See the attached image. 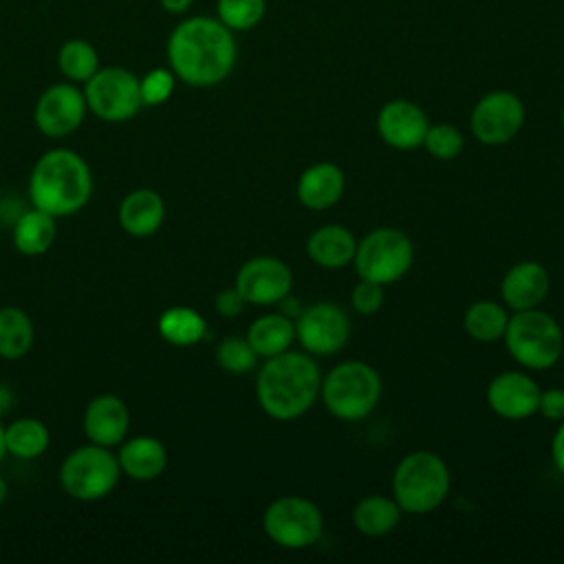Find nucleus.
Here are the masks:
<instances>
[{"mask_svg":"<svg viewBox=\"0 0 564 564\" xmlns=\"http://www.w3.org/2000/svg\"><path fill=\"white\" fill-rule=\"evenodd\" d=\"M165 57L178 82L194 88H209L231 75L238 46L234 31L218 18L189 15L170 31Z\"/></svg>","mask_w":564,"mask_h":564,"instance_id":"f257e3e1","label":"nucleus"},{"mask_svg":"<svg viewBox=\"0 0 564 564\" xmlns=\"http://www.w3.org/2000/svg\"><path fill=\"white\" fill-rule=\"evenodd\" d=\"M322 377L306 352L284 350L269 357L256 379L260 408L278 421H293L308 412L319 394Z\"/></svg>","mask_w":564,"mask_h":564,"instance_id":"f03ea898","label":"nucleus"},{"mask_svg":"<svg viewBox=\"0 0 564 564\" xmlns=\"http://www.w3.org/2000/svg\"><path fill=\"white\" fill-rule=\"evenodd\" d=\"M26 189L33 207L55 218L73 216L90 200L93 172L75 150L53 148L35 161Z\"/></svg>","mask_w":564,"mask_h":564,"instance_id":"7ed1b4c3","label":"nucleus"},{"mask_svg":"<svg viewBox=\"0 0 564 564\" xmlns=\"http://www.w3.org/2000/svg\"><path fill=\"white\" fill-rule=\"evenodd\" d=\"M452 476L445 460L427 449L401 458L392 476V494L401 511L423 516L438 509L449 494Z\"/></svg>","mask_w":564,"mask_h":564,"instance_id":"20e7f679","label":"nucleus"},{"mask_svg":"<svg viewBox=\"0 0 564 564\" xmlns=\"http://www.w3.org/2000/svg\"><path fill=\"white\" fill-rule=\"evenodd\" d=\"M502 337L511 357L531 370L551 368L564 350L560 324L540 308L516 311V315L509 317Z\"/></svg>","mask_w":564,"mask_h":564,"instance_id":"39448f33","label":"nucleus"},{"mask_svg":"<svg viewBox=\"0 0 564 564\" xmlns=\"http://www.w3.org/2000/svg\"><path fill=\"white\" fill-rule=\"evenodd\" d=\"M322 399L326 410L341 421L368 416L381 399L379 372L364 361H344L322 379Z\"/></svg>","mask_w":564,"mask_h":564,"instance_id":"423d86ee","label":"nucleus"},{"mask_svg":"<svg viewBox=\"0 0 564 564\" xmlns=\"http://www.w3.org/2000/svg\"><path fill=\"white\" fill-rule=\"evenodd\" d=\"M121 478L117 454L110 447L86 443L73 449L59 465L62 489L82 502H95L115 491Z\"/></svg>","mask_w":564,"mask_h":564,"instance_id":"0eeeda50","label":"nucleus"},{"mask_svg":"<svg viewBox=\"0 0 564 564\" xmlns=\"http://www.w3.org/2000/svg\"><path fill=\"white\" fill-rule=\"evenodd\" d=\"M352 262L361 280L386 286L410 271L414 262V245L401 229L379 227L357 242Z\"/></svg>","mask_w":564,"mask_h":564,"instance_id":"6e6552de","label":"nucleus"},{"mask_svg":"<svg viewBox=\"0 0 564 564\" xmlns=\"http://www.w3.org/2000/svg\"><path fill=\"white\" fill-rule=\"evenodd\" d=\"M82 88L88 112L108 123L128 121L143 108L139 77L123 66H99Z\"/></svg>","mask_w":564,"mask_h":564,"instance_id":"1a4fd4ad","label":"nucleus"},{"mask_svg":"<svg viewBox=\"0 0 564 564\" xmlns=\"http://www.w3.org/2000/svg\"><path fill=\"white\" fill-rule=\"evenodd\" d=\"M262 529L282 549H306L319 540L324 516L308 498L280 496L264 509Z\"/></svg>","mask_w":564,"mask_h":564,"instance_id":"9d476101","label":"nucleus"},{"mask_svg":"<svg viewBox=\"0 0 564 564\" xmlns=\"http://www.w3.org/2000/svg\"><path fill=\"white\" fill-rule=\"evenodd\" d=\"M88 106L84 88L73 82H57L46 86L33 108L35 128L51 139H64L73 134L86 119Z\"/></svg>","mask_w":564,"mask_h":564,"instance_id":"9b49d317","label":"nucleus"},{"mask_svg":"<svg viewBox=\"0 0 564 564\" xmlns=\"http://www.w3.org/2000/svg\"><path fill=\"white\" fill-rule=\"evenodd\" d=\"M469 123L480 143L505 145L524 123V104L511 90H491L476 101Z\"/></svg>","mask_w":564,"mask_h":564,"instance_id":"f8f14e48","label":"nucleus"},{"mask_svg":"<svg viewBox=\"0 0 564 564\" xmlns=\"http://www.w3.org/2000/svg\"><path fill=\"white\" fill-rule=\"evenodd\" d=\"M350 335V319L333 302H317L297 313L295 337L311 355H335Z\"/></svg>","mask_w":564,"mask_h":564,"instance_id":"ddd939ff","label":"nucleus"},{"mask_svg":"<svg viewBox=\"0 0 564 564\" xmlns=\"http://www.w3.org/2000/svg\"><path fill=\"white\" fill-rule=\"evenodd\" d=\"M234 286L247 304L271 306L289 297L293 273L280 258L256 256L238 269Z\"/></svg>","mask_w":564,"mask_h":564,"instance_id":"4468645a","label":"nucleus"},{"mask_svg":"<svg viewBox=\"0 0 564 564\" xmlns=\"http://www.w3.org/2000/svg\"><path fill=\"white\" fill-rule=\"evenodd\" d=\"M430 121L423 108L410 99H392L377 115L379 137L394 150H414L423 145Z\"/></svg>","mask_w":564,"mask_h":564,"instance_id":"2eb2a0df","label":"nucleus"},{"mask_svg":"<svg viewBox=\"0 0 564 564\" xmlns=\"http://www.w3.org/2000/svg\"><path fill=\"white\" fill-rule=\"evenodd\" d=\"M540 386L524 372H500L487 388L489 408L509 421L529 419L538 412Z\"/></svg>","mask_w":564,"mask_h":564,"instance_id":"dca6fc26","label":"nucleus"},{"mask_svg":"<svg viewBox=\"0 0 564 564\" xmlns=\"http://www.w3.org/2000/svg\"><path fill=\"white\" fill-rule=\"evenodd\" d=\"M84 434L90 443L117 447L130 430V410L117 394H99L84 410Z\"/></svg>","mask_w":564,"mask_h":564,"instance_id":"f3484780","label":"nucleus"},{"mask_svg":"<svg viewBox=\"0 0 564 564\" xmlns=\"http://www.w3.org/2000/svg\"><path fill=\"white\" fill-rule=\"evenodd\" d=\"M549 286V271L535 260H522L505 273L500 282V295L509 308L527 311L538 308L544 302Z\"/></svg>","mask_w":564,"mask_h":564,"instance_id":"a211bd4d","label":"nucleus"},{"mask_svg":"<svg viewBox=\"0 0 564 564\" xmlns=\"http://www.w3.org/2000/svg\"><path fill=\"white\" fill-rule=\"evenodd\" d=\"M119 227L134 238L154 236L165 220V203L159 192L139 187L128 192L117 209Z\"/></svg>","mask_w":564,"mask_h":564,"instance_id":"6ab92c4d","label":"nucleus"},{"mask_svg":"<svg viewBox=\"0 0 564 564\" xmlns=\"http://www.w3.org/2000/svg\"><path fill=\"white\" fill-rule=\"evenodd\" d=\"M117 460L121 474L137 482H150L159 478L167 467V449L156 436H132L119 443Z\"/></svg>","mask_w":564,"mask_h":564,"instance_id":"aec40b11","label":"nucleus"},{"mask_svg":"<svg viewBox=\"0 0 564 564\" xmlns=\"http://www.w3.org/2000/svg\"><path fill=\"white\" fill-rule=\"evenodd\" d=\"M346 189V176L335 163H315L297 178V198L306 209L322 212L333 207Z\"/></svg>","mask_w":564,"mask_h":564,"instance_id":"412c9836","label":"nucleus"},{"mask_svg":"<svg viewBox=\"0 0 564 564\" xmlns=\"http://www.w3.org/2000/svg\"><path fill=\"white\" fill-rule=\"evenodd\" d=\"M357 240L344 225H322L306 240L308 258L322 269H341L352 262Z\"/></svg>","mask_w":564,"mask_h":564,"instance_id":"4be33fe9","label":"nucleus"},{"mask_svg":"<svg viewBox=\"0 0 564 564\" xmlns=\"http://www.w3.org/2000/svg\"><path fill=\"white\" fill-rule=\"evenodd\" d=\"M57 236V225H55V216L31 207L26 212H22L13 225L11 238H13V247L22 253V256H42L53 247V240Z\"/></svg>","mask_w":564,"mask_h":564,"instance_id":"5701e85b","label":"nucleus"},{"mask_svg":"<svg viewBox=\"0 0 564 564\" xmlns=\"http://www.w3.org/2000/svg\"><path fill=\"white\" fill-rule=\"evenodd\" d=\"M295 339V324L282 313H269L253 319L247 328V341L258 357H275L291 348Z\"/></svg>","mask_w":564,"mask_h":564,"instance_id":"b1692460","label":"nucleus"},{"mask_svg":"<svg viewBox=\"0 0 564 564\" xmlns=\"http://www.w3.org/2000/svg\"><path fill=\"white\" fill-rule=\"evenodd\" d=\"M401 520V507L388 496H366L352 509L355 529L368 538H381L397 529Z\"/></svg>","mask_w":564,"mask_h":564,"instance_id":"393cba45","label":"nucleus"},{"mask_svg":"<svg viewBox=\"0 0 564 564\" xmlns=\"http://www.w3.org/2000/svg\"><path fill=\"white\" fill-rule=\"evenodd\" d=\"M159 335L172 346H194L207 335L205 317L192 306H170L156 319Z\"/></svg>","mask_w":564,"mask_h":564,"instance_id":"a878e982","label":"nucleus"},{"mask_svg":"<svg viewBox=\"0 0 564 564\" xmlns=\"http://www.w3.org/2000/svg\"><path fill=\"white\" fill-rule=\"evenodd\" d=\"M35 341V326L20 306H0V357L22 359Z\"/></svg>","mask_w":564,"mask_h":564,"instance_id":"bb28decb","label":"nucleus"},{"mask_svg":"<svg viewBox=\"0 0 564 564\" xmlns=\"http://www.w3.org/2000/svg\"><path fill=\"white\" fill-rule=\"evenodd\" d=\"M48 443H51V432L40 419L22 416L4 425L7 454L15 458H24V460L37 458L48 449Z\"/></svg>","mask_w":564,"mask_h":564,"instance_id":"cd10ccee","label":"nucleus"},{"mask_svg":"<svg viewBox=\"0 0 564 564\" xmlns=\"http://www.w3.org/2000/svg\"><path fill=\"white\" fill-rule=\"evenodd\" d=\"M507 322H509V315H507L505 306L494 300H476L467 306V311L463 315L465 333L471 339L482 341V344L502 339Z\"/></svg>","mask_w":564,"mask_h":564,"instance_id":"c85d7f7f","label":"nucleus"},{"mask_svg":"<svg viewBox=\"0 0 564 564\" xmlns=\"http://www.w3.org/2000/svg\"><path fill=\"white\" fill-rule=\"evenodd\" d=\"M99 53L93 42L84 37L62 42L57 51V68L66 82L84 86L99 70Z\"/></svg>","mask_w":564,"mask_h":564,"instance_id":"c756f323","label":"nucleus"},{"mask_svg":"<svg viewBox=\"0 0 564 564\" xmlns=\"http://www.w3.org/2000/svg\"><path fill=\"white\" fill-rule=\"evenodd\" d=\"M267 0H216V18L236 31H249L264 18Z\"/></svg>","mask_w":564,"mask_h":564,"instance_id":"7c9ffc66","label":"nucleus"},{"mask_svg":"<svg viewBox=\"0 0 564 564\" xmlns=\"http://www.w3.org/2000/svg\"><path fill=\"white\" fill-rule=\"evenodd\" d=\"M256 359H258V355L251 348V344L247 341V337L231 335V337H225L216 346V361L229 375H245V372L253 370Z\"/></svg>","mask_w":564,"mask_h":564,"instance_id":"2f4dec72","label":"nucleus"},{"mask_svg":"<svg viewBox=\"0 0 564 564\" xmlns=\"http://www.w3.org/2000/svg\"><path fill=\"white\" fill-rule=\"evenodd\" d=\"M463 134L452 123L430 126L423 139V148L438 161H452L463 152Z\"/></svg>","mask_w":564,"mask_h":564,"instance_id":"473e14b6","label":"nucleus"},{"mask_svg":"<svg viewBox=\"0 0 564 564\" xmlns=\"http://www.w3.org/2000/svg\"><path fill=\"white\" fill-rule=\"evenodd\" d=\"M176 75L172 73L170 66H156L150 68L143 77H139V90H141V101L143 106H161L165 104L174 88H176Z\"/></svg>","mask_w":564,"mask_h":564,"instance_id":"72a5a7b5","label":"nucleus"},{"mask_svg":"<svg viewBox=\"0 0 564 564\" xmlns=\"http://www.w3.org/2000/svg\"><path fill=\"white\" fill-rule=\"evenodd\" d=\"M352 308L361 315H372L381 308L383 304V286L370 280H361L355 284L352 295H350Z\"/></svg>","mask_w":564,"mask_h":564,"instance_id":"f704fd0d","label":"nucleus"},{"mask_svg":"<svg viewBox=\"0 0 564 564\" xmlns=\"http://www.w3.org/2000/svg\"><path fill=\"white\" fill-rule=\"evenodd\" d=\"M538 412L549 421H564V390L562 388H549L540 390Z\"/></svg>","mask_w":564,"mask_h":564,"instance_id":"c9c22d12","label":"nucleus"},{"mask_svg":"<svg viewBox=\"0 0 564 564\" xmlns=\"http://www.w3.org/2000/svg\"><path fill=\"white\" fill-rule=\"evenodd\" d=\"M245 300H242V295L238 293V289L234 286V289H223L218 295H216V300H214V306H216V311L223 315V317H236V315H240L242 313V308H245Z\"/></svg>","mask_w":564,"mask_h":564,"instance_id":"e433bc0d","label":"nucleus"},{"mask_svg":"<svg viewBox=\"0 0 564 564\" xmlns=\"http://www.w3.org/2000/svg\"><path fill=\"white\" fill-rule=\"evenodd\" d=\"M551 458L555 463V467L564 474V421H560L553 441H551Z\"/></svg>","mask_w":564,"mask_h":564,"instance_id":"4c0bfd02","label":"nucleus"},{"mask_svg":"<svg viewBox=\"0 0 564 564\" xmlns=\"http://www.w3.org/2000/svg\"><path fill=\"white\" fill-rule=\"evenodd\" d=\"M159 4L163 7V11H167L172 15H183L192 9L194 0H159Z\"/></svg>","mask_w":564,"mask_h":564,"instance_id":"58836bf2","label":"nucleus"},{"mask_svg":"<svg viewBox=\"0 0 564 564\" xmlns=\"http://www.w3.org/2000/svg\"><path fill=\"white\" fill-rule=\"evenodd\" d=\"M7 456V445H4V425L0 423V463H2V458Z\"/></svg>","mask_w":564,"mask_h":564,"instance_id":"ea45409f","label":"nucleus"},{"mask_svg":"<svg viewBox=\"0 0 564 564\" xmlns=\"http://www.w3.org/2000/svg\"><path fill=\"white\" fill-rule=\"evenodd\" d=\"M7 494H9V487H7V480L0 476V505L7 500Z\"/></svg>","mask_w":564,"mask_h":564,"instance_id":"a19ab883","label":"nucleus"},{"mask_svg":"<svg viewBox=\"0 0 564 564\" xmlns=\"http://www.w3.org/2000/svg\"><path fill=\"white\" fill-rule=\"evenodd\" d=\"M562 128H564V108H562Z\"/></svg>","mask_w":564,"mask_h":564,"instance_id":"79ce46f5","label":"nucleus"}]
</instances>
